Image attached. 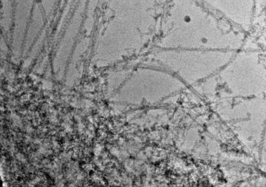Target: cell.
<instances>
[{"mask_svg": "<svg viewBox=\"0 0 266 187\" xmlns=\"http://www.w3.org/2000/svg\"><path fill=\"white\" fill-rule=\"evenodd\" d=\"M190 20H191V19H190V17L189 16H186L184 18V20L187 22H189L190 21Z\"/></svg>", "mask_w": 266, "mask_h": 187, "instance_id": "obj_1", "label": "cell"}]
</instances>
